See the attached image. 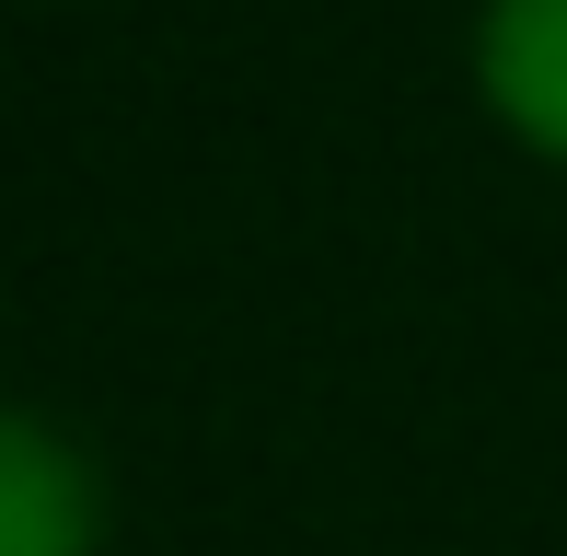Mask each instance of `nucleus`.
<instances>
[{
  "label": "nucleus",
  "mask_w": 567,
  "mask_h": 556,
  "mask_svg": "<svg viewBox=\"0 0 567 556\" xmlns=\"http://www.w3.org/2000/svg\"><path fill=\"white\" fill-rule=\"evenodd\" d=\"M105 464L70 418L0 394V556H105Z\"/></svg>",
  "instance_id": "1"
},
{
  "label": "nucleus",
  "mask_w": 567,
  "mask_h": 556,
  "mask_svg": "<svg viewBox=\"0 0 567 556\" xmlns=\"http://www.w3.org/2000/svg\"><path fill=\"white\" fill-rule=\"evenodd\" d=\"M463 82H475L486 128L567 174V0H475L463 35Z\"/></svg>",
  "instance_id": "2"
}]
</instances>
